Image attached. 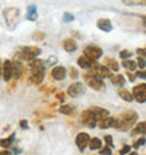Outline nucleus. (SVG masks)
Returning a JSON list of instances; mask_svg holds the SVG:
<instances>
[{
  "mask_svg": "<svg viewBox=\"0 0 146 155\" xmlns=\"http://www.w3.org/2000/svg\"><path fill=\"white\" fill-rule=\"evenodd\" d=\"M106 144L108 145V147H113V137L111 135H106Z\"/></svg>",
  "mask_w": 146,
  "mask_h": 155,
  "instance_id": "nucleus-38",
  "label": "nucleus"
},
{
  "mask_svg": "<svg viewBox=\"0 0 146 155\" xmlns=\"http://www.w3.org/2000/svg\"><path fill=\"white\" fill-rule=\"evenodd\" d=\"M84 55L94 62V61H97L98 58H101L103 49L100 47H96V45H87L84 48Z\"/></svg>",
  "mask_w": 146,
  "mask_h": 155,
  "instance_id": "nucleus-6",
  "label": "nucleus"
},
{
  "mask_svg": "<svg viewBox=\"0 0 146 155\" xmlns=\"http://www.w3.org/2000/svg\"><path fill=\"white\" fill-rule=\"evenodd\" d=\"M131 55H132V54H131L129 51H128V49H122V51H121V54H119V57H121V58H124V59H128V58H129Z\"/></svg>",
  "mask_w": 146,
  "mask_h": 155,
  "instance_id": "nucleus-31",
  "label": "nucleus"
},
{
  "mask_svg": "<svg viewBox=\"0 0 146 155\" xmlns=\"http://www.w3.org/2000/svg\"><path fill=\"white\" fill-rule=\"evenodd\" d=\"M0 155H11L10 152H7V151H2L0 152Z\"/></svg>",
  "mask_w": 146,
  "mask_h": 155,
  "instance_id": "nucleus-45",
  "label": "nucleus"
},
{
  "mask_svg": "<svg viewBox=\"0 0 146 155\" xmlns=\"http://www.w3.org/2000/svg\"><path fill=\"white\" fill-rule=\"evenodd\" d=\"M132 96L139 103H145L146 102V83H141V85L135 86L134 92H132Z\"/></svg>",
  "mask_w": 146,
  "mask_h": 155,
  "instance_id": "nucleus-8",
  "label": "nucleus"
},
{
  "mask_svg": "<svg viewBox=\"0 0 146 155\" xmlns=\"http://www.w3.org/2000/svg\"><path fill=\"white\" fill-rule=\"evenodd\" d=\"M83 92H84V86L81 85V83H79V82L70 85L69 89H68V94H69L70 97H77V96L83 94Z\"/></svg>",
  "mask_w": 146,
  "mask_h": 155,
  "instance_id": "nucleus-10",
  "label": "nucleus"
},
{
  "mask_svg": "<svg viewBox=\"0 0 146 155\" xmlns=\"http://www.w3.org/2000/svg\"><path fill=\"white\" fill-rule=\"evenodd\" d=\"M66 76V69L63 66H55L52 69V78L53 79H56V81H62V79H65Z\"/></svg>",
  "mask_w": 146,
  "mask_h": 155,
  "instance_id": "nucleus-13",
  "label": "nucleus"
},
{
  "mask_svg": "<svg viewBox=\"0 0 146 155\" xmlns=\"http://www.w3.org/2000/svg\"><path fill=\"white\" fill-rule=\"evenodd\" d=\"M129 155H138V152H129Z\"/></svg>",
  "mask_w": 146,
  "mask_h": 155,
  "instance_id": "nucleus-48",
  "label": "nucleus"
},
{
  "mask_svg": "<svg viewBox=\"0 0 146 155\" xmlns=\"http://www.w3.org/2000/svg\"><path fill=\"white\" fill-rule=\"evenodd\" d=\"M61 113H63V114H73L75 113V107L70 106V104H65V106L61 107Z\"/></svg>",
  "mask_w": 146,
  "mask_h": 155,
  "instance_id": "nucleus-30",
  "label": "nucleus"
},
{
  "mask_svg": "<svg viewBox=\"0 0 146 155\" xmlns=\"http://www.w3.org/2000/svg\"><path fill=\"white\" fill-rule=\"evenodd\" d=\"M75 17H73V14H70V13H65V16H63V20L66 21V23H69V21H72Z\"/></svg>",
  "mask_w": 146,
  "mask_h": 155,
  "instance_id": "nucleus-35",
  "label": "nucleus"
},
{
  "mask_svg": "<svg viewBox=\"0 0 146 155\" xmlns=\"http://www.w3.org/2000/svg\"><path fill=\"white\" fill-rule=\"evenodd\" d=\"M136 76L142 78V79H146V72H145V71H139L138 74H136Z\"/></svg>",
  "mask_w": 146,
  "mask_h": 155,
  "instance_id": "nucleus-41",
  "label": "nucleus"
},
{
  "mask_svg": "<svg viewBox=\"0 0 146 155\" xmlns=\"http://www.w3.org/2000/svg\"><path fill=\"white\" fill-rule=\"evenodd\" d=\"M27 18L31 21H35L36 20V7L34 6V4H31V6H28V8H27Z\"/></svg>",
  "mask_w": 146,
  "mask_h": 155,
  "instance_id": "nucleus-24",
  "label": "nucleus"
},
{
  "mask_svg": "<svg viewBox=\"0 0 146 155\" xmlns=\"http://www.w3.org/2000/svg\"><path fill=\"white\" fill-rule=\"evenodd\" d=\"M97 27L101 31H106V33H108V31H111L113 30V24H111V21L107 20V18H101V20L97 21Z\"/></svg>",
  "mask_w": 146,
  "mask_h": 155,
  "instance_id": "nucleus-15",
  "label": "nucleus"
},
{
  "mask_svg": "<svg viewBox=\"0 0 146 155\" xmlns=\"http://www.w3.org/2000/svg\"><path fill=\"white\" fill-rule=\"evenodd\" d=\"M125 6H146V0H122Z\"/></svg>",
  "mask_w": 146,
  "mask_h": 155,
  "instance_id": "nucleus-26",
  "label": "nucleus"
},
{
  "mask_svg": "<svg viewBox=\"0 0 146 155\" xmlns=\"http://www.w3.org/2000/svg\"><path fill=\"white\" fill-rule=\"evenodd\" d=\"M70 78H77V69H75V68H70Z\"/></svg>",
  "mask_w": 146,
  "mask_h": 155,
  "instance_id": "nucleus-40",
  "label": "nucleus"
},
{
  "mask_svg": "<svg viewBox=\"0 0 146 155\" xmlns=\"http://www.w3.org/2000/svg\"><path fill=\"white\" fill-rule=\"evenodd\" d=\"M2 78L6 82H8L13 78V62L11 61H4L2 66Z\"/></svg>",
  "mask_w": 146,
  "mask_h": 155,
  "instance_id": "nucleus-9",
  "label": "nucleus"
},
{
  "mask_svg": "<svg viewBox=\"0 0 146 155\" xmlns=\"http://www.w3.org/2000/svg\"><path fill=\"white\" fill-rule=\"evenodd\" d=\"M136 65H138L139 68H141V69H143V68H145V66H146V62H145V59H143V58H141V57H139L138 62H136Z\"/></svg>",
  "mask_w": 146,
  "mask_h": 155,
  "instance_id": "nucleus-34",
  "label": "nucleus"
},
{
  "mask_svg": "<svg viewBox=\"0 0 146 155\" xmlns=\"http://www.w3.org/2000/svg\"><path fill=\"white\" fill-rule=\"evenodd\" d=\"M101 140L100 138H91L89 141V147H90V150H101Z\"/></svg>",
  "mask_w": 146,
  "mask_h": 155,
  "instance_id": "nucleus-25",
  "label": "nucleus"
},
{
  "mask_svg": "<svg viewBox=\"0 0 146 155\" xmlns=\"http://www.w3.org/2000/svg\"><path fill=\"white\" fill-rule=\"evenodd\" d=\"M33 38L34 40H44L45 38V34L44 33H40V31H36V33H34V35H33Z\"/></svg>",
  "mask_w": 146,
  "mask_h": 155,
  "instance_id": "nucleus-32",
  "label": "nucleus"
},
{
  "mask_svg": "<svg viewBox=\"0 0 146 155\" xmlns=\"http://www.w3.org/2000/svg\"><path fill=\"white\" fill-rule=\"evenodd\" d=\"M90 110L94 113V116H96V118H97V121L98 120H103V118L108 117V111L104 110V109H101V107H91Z\"/></svg>",
  "mask_w": 146,
  "mask_h": 155,
  "instance_id": "nucleus-16",
  "label": "nucleus"
},
{
  "mask_svg": "<svg viewBox=\"0 0 146 155\" xmlns=\"http://www.w3.org/2000/svg\"><path fill=\"white\" fill-rule=\"evenodd\" d=\"M122 65L125 66L128 71H134L135 68H136V62L131 61V59H124V62H122Z\"/></svg>",
  "mask_w": 146,
  "mask_h": 155,
  "instance_id": "nucleus-29",
  "label": "nucleus"
},
{
  "mask_svg": "<svg viewBox=\"0 0 146 155\" xmlns=\"http://www.w3.org/2000/svg\"><path fill=\"white\" fill-rule=\"evenodd\" d=\"M20 126H21V128H27V121H25V120H21V123H20Z\"/></svg>",
  "mask_w": 146,
  "mask_h": 155,
  "instance_id": "nucleus-43",
  "label": "nucleus"
},
{
  "mask_svg": "<svg viewBox=\"0 0 146 155\" xmlns=\"http://www.w3.org/2000/svg\"><path fill=\"white\" fill-rule=\"evenodd\" d=\"M138 121V114L134 110H128L124 111L118 118L114 120V126L117 130L121 131H128L131 127H134V124Z\"/></svg>",
  "mask_w": 146,
  "mask_h": 155,
  "instance_id": "nucleus-1",
  "label": "nucleus"
},
{
  "mask_svg": "<svg viewBox=\"0 0 146 155\" xmlns=\"http://www.w3.org/2000/svg\"><path fill=\"white\" fill-rule=\"evenodd\" d=\"M129 150H131V147H129V145H125V147H124V148H122V150H121V152H119V154H121V155L129 154Z\"/></svg>",
  "mask_w": 146,
  "mask_h": 155,
  "instance_id": "nucleus-39",
  "label": "nucleus"
},
{
  "mask_svg": "<svg viewBox=\"0 0 146 155\" xmlns=\"http://www.w3.org/2000/svg\"><path fill=\"white\" fill-rule=\"evenodd\" d=\"M44 79V71H34L31 72V76H30V82L34 83V85H40Z\"/></svg>",
  "mask_w": 146,
  "mask_h": 155,
  "instance_id": "nucleus-14",
  "label": "nucleus"
},
{
  "mask_svg": "<svg viewBox=\"0 0 146 155\" xmlns=\"http://www.w3.org/2000/svg\"><path fill=\"white\" fill-rule=\"evenodd\" d=\"M23 75V66H21L20 61H14L13 62V76L18 79V78Z\"/></svg>",
  "mask_w": 146,
  "mask_h": 155,
  "instance_id": "nucleus-18",
  "label": "nucleus"
},
{
  "mask_svg": "<svg viewBox=\"0 0 146 155\" xmlns=\"http://www.w3.org/2000/svg\"><path fill=\"white\" fill-rule=\"evenodd\" d=\"M63 97H65L63 93H58V99H59V100H63Z\"/></svg>",
  "mask_w": 146,
  "mask_h": 155,
  "instance_id": "nucleus-44",
  "label": "nucleus"
},
{
  "mask_svg": "<svg viewBox=\"0 0 146 155\" xmlns=\"http://www.w3.org/2000/svg\"><path fill=\"white\" fill-rule=\"evenodd\" d=\"M118 94H119V97H121L122 100H125V102H132V100H134L132 93L126 89H119L118 90Z\"/></svg>",
  "mask_w": 146,
  "mask_h": 155,
  "instance_id": "nucleus-22",
  "label": "nucleus"
},
{
  "mask_svg": "<svg viewBox=\"0 0 146 155\" xmlns=\"http://www.w3.org/2000/svg\"><path fill=\"white\" fill-rule=\"evenodd\" d=\"M110 81H111V83L115 86H124V83H125V78L122 76V75H113V76H110Z\"/></svg>",
  "mask_w": 146,
  "mask_h": 155,
  "instance_id": "nucleus-21",
  "label": "nucleus"
},
{
  "mask_svg": "<svg viewBox=\"0 0 146 155\" xmlns=\"http://www.w3.org/2000/svg\"><path fill=\"white\" fill-rule=\"evenodd\" d=\"M81 123L86 124L87 127H90V128H93V127L97 126V118H96L93 111L89 109V110H84L81 113Z\"/></svg>",
  "mask_w": 146,
  "mask_h": 155,
  "instance_id": "nucleus-7",
  "label": "nucleus"
},
{
  "mask_svg": "<svg viewBox=\"0 0 146 155\" xmlns=\"http://www.w3.org/2000/svg\"><path fill=\"white\" fill-rule=\"evenodd\" d=\"M30 68H31V72H34V71H44V62L41 59H33V61H30Z\"/></svg>",
  "mask_w": 146,
  "mask_h": 155,
  "instance_id": "nucleus-20",
  "label": "nucleus"
},
{
  "mask_svg": "<svg viewBox=\"0 0 146 155\" xmlns=\"http://www.w3.org/2000/svg\"><path fill=\"white\" fill-rule=\"evenodd\" d=\"M142 18H143V24H145V27H146V16H142Z\"/></svg>",
  "mask_w": 146,
  "mask_h": 155,
  "instance_id": "nucleus-46",
  "label": "nucleus"
},
{
  "mask_svg": "<svg viewBox=\"0 0 146 155\" xmlns=\"http://www.w3.org/2000/svg\"><path fill=\"white\" fill-rule=\"evenodd\" d=\"M14 137H16V135L11 134L10 137H8V138H3V140H0V145H2V147H6V148L10 147V145L13 144V141H14Z\"/></svg>",
  "mask_w": 146,
  "mask_h": 155,
  "instance_id": "nucleus-28",
  "label": "nucleus"
},
{
  "mask_svg": "<svg viewBox=\"0 0 146 155\" xmlns=\"http://www.w3.org/2000/svg\"><path fill=\"white\" fill-rule=\"evenodd\" d=\"M2 66L3 65H2V62H0V79H2Z\"/></svg>",
  "mask_w": 146,
  "mask_h": 155,
  "instance_id": "nucleus-47",
  "label": "nucleus"
},
{
  "mask_svg": "<svg viewBox=\"0 0 146 155\" xmlns=\"http://www.w3.org/2000/svg\"><path fill=\"white\" fill-rule=\"evenodd\" d=\"M91 69H93L94 75H96V76H98L100 79L111 76V74H110V69H108V68H107L106 65H101V64H98L97 61H94L93 64H91Z\"/></svg>",
  "mask_w": 146,
  "mask_h": 155,
  "instance_id": "nucleus-5",
  "label": "nucleus"
},
{
  "mask_svg": "<svg viewBox=\"0 0 146 155\" xmlns=\"http://www.w3.org/2000/svg\"><path fill=\"white\" fill-rule=\"evenodd\" d=\"M84 82L87 83V85L91 87V89L94 90H101L103 87H104V82L100 79L98 76H96L94 74H91V72H89V74H84Z\"/></svg>",
  "mask_w": 146,
  "mask_h": 155,
  "instance_id": "nucleus-4",
  "label": "nucleus"
},
{
  "mask_svg": "<svg viewBox=\"0 0 146 155\" xmlns=\"http://www.w3.org/2000/svg\"><path fill=\"white\" fill-rule=\"evenodd\" d=\"M136 54H139V57L145 59V58H146V47H145V48H138V49H136Z\"/></svg>",
  "mask_w": 146,
  "mask_h": 155,
  "instance_id": "nucleus-33",
  "label": "nucleus"
},
{
  "mask_svg": "<svg viewBox=\"0 0 146 155\" xmlns=\"http://www.w3.org/2000/svg\"><path fill=\"white\" fill-rule=\"evenodd\" d=\"M62 47H63V49L68 51V52H73V51L77 49V42L73 40V38H66V40H63V42H62Z\"/></svg>",
  "mask_w": 146,
  "mask_h": 155,
  "instance_id": "nucleus-12",
  "label": "nucleus"
},
{
  "mask_svg": "<svg viewBox=\"0 0 146 155\" xmlns=\"http://www.w3.org/2000/svg\"><path fill=\"white\" fill-rule=\"evenodd\" d=\"M97 126L100 127V128H110V127L114 126V118L106 117V118H103V120H98Z\"/></svg>",
  "mask_w": 146,
  "mask_h": 155,
  "instance_id": "nucleus-19",
  "label": "nucleus"
},
{
  "mask_svg": "<svg viewBox=\"0 0 146 155\" xmlns=\"http://www.w3.org/2000/svg\"><path fill=\"white\" fill-rule=\"evenodd\" d=\"M40 54H41V49L38 48V47H25V48H23L21 52L18 54V58H20V59H24V61H33Z\"/></svg>",
  "mask_w": 146,
  "mask_h": 155,
  "instance_id": "nucleus-3",
  "label": "nucleus"
},
{
  "mask_svg": "<svg viewBox=\"0 0 146 155\" xmlns=\"http://www.w3.org/2000/svg\"><path fill=\"white\" fill-rule=\"evenodd\" d=\"M128 78H129V81H131V82H134L135 79H136V75H134V74H129V72H128Z\"/></svg>",
  "mask_w": 146,
  "mask_h": 155,
  "instance_id": "nucleus-42",
  "label": "nucleus"
},
{
  "mask_svg": "<svg viewBox=\"0 0 146 155\" xmlns=\"http://www.w3.org/2000/svg\"><path fill=\"white\" fill-rule=\"evenodd\" d=\"M4 20H6V24L8 25V28H14L17 24V20H18V16H20V10L18 8H6L4 10Z\"/></svg>",
  "mask_w": 146,
  "mask_h": 155,
  "instance_id": "nucleus-2",
  "label": "nucleus"
},
{
  "mask_svg": "<svg viewBox=\"0 0 146 155\" xmlns=\"http://www.w3.org/2000/svg\"><path fill=\"white\" fill-rule=\"evenodd\" d=\"M100 154L101 155H111V148L110 147L103 148V150H100Z\"/></svg>",
  "mask_w": 146,
  "mask_h": 155,
  "instance_id": "nucleus-36",
  "label": "nucleus"
},
{
  "mask_svg": "<svg viewBox=\"0 0 146 155\" xmlns=\"http://www.w3.org/2000/svg\"><path fill=\"white\" fill-rule=\"evenodd\" d=\"M132 135H136V134H146V121H141L138 126L134 128V131L131 133Z\"/></svg>",
  "mask_w": 146,
  "mask_h": 155,
  "instance_id": "nucleus-23",
  "label": "nucleus"
},
{
  "mask_svg": "<svg viewBox=\"0 0 146 155\" xmlns=\"http://www.w3.org/2000/svg\"><path fill=\"white\" fill-rule=\"evenodd\" d=\"M145 144V138H139L138 141H135V144H134V148H139L141 145H143Z\"/></svg>",
  "mask_w": 146,
  "mask_h": 155,
  "instance_id": "nucleus-37",
  "label": "nucleus"
},
{
  "mask_svg": "<svg viewBox=\"0 0 146 155\" xmlns=\"http://www.w3.org/2000/svg\"><path fill=\"white\" fill-rule=\"evenodd\" d=\"M91 64H93V61H91L90 58H87L86 55H81V57L77 59V65L80 66V68H83V69L91 68Z\"/></svg>",
  "mask_w": 146,
  "mask_h": 155,
  "instance_id": "nucleus-17",
  "label": "nucleus"
},
{
  "mask_svg": "<svg viewBox=\"0 0 146 155\" xmlns=\"http://www.w3.org/2000/svg\"><path fill=\"white\" fill-rule=\"evenodd\" d=\"M89 141H90V137L87 133H79V134H77L76 144H77V147H79L80 151H83V150L89 145Z\"/></svg>",
  "mask_w": 146,
  "mask_h": 155,
  "instance_id": "nucleus-11",
  "label": "nucleus"
},
{
  "mask_svg": "<svg viewBox=\"0 0 146 155\" xmlns=\"http://www.w3.org/2000/svg\"><path fill=\"white\" fill-rule=\"evenodd\" d=\"M106 65H108L110 69H113V71H118V68H119L118 62L115 61V59H113V58H107V59H106Z\"/></svg>",
  "mask_w": 146,
  "mask_h": 155,
  "instance_id": "nucleus-27",
  "label": "nucleus"
}]
</instances>
